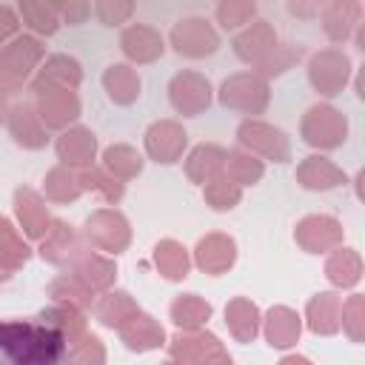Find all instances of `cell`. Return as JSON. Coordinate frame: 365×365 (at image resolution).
Returning a JSON list of instances; mask_svg holds the SVG:
<instances>
[{
  "label": "cell",
  "mask_w": 365,
  "mask_h": 365,
  "mask_svg": "<svg viewBox=\"0 0 365 365\" xmlns=\"http://www.w3.org/2000/svg\"><path fill=\"white\" fill-rule=\"evenodd\" d=\"M217 17L225 29H234V26H242L254 17V6L251 3H222L217 9Z\"/></svg>",
  "instance_id": "44dd1931"
},
{
  "label": "cell",
  "mask_w": 365,
  "mask_h": 365,
  "mask_svg": "<svg viewBox=\"0 0 365 365\" xmlns=\"http://www.w3.org/2000/svg\"><path fill=\"white\" fill-rule=\"evenodd\" d=\"M3 365H57L63 336L37 325H0Z\"/></svg>",
  "instance_id": "6da1fadb"
},
{
  "label": "cell",
  "mask_w": 365,
  "mask_h": 365,
  "mask_svg": "<svg viewBox=\"0 0 365 365\" xmlns=\"http://www.w3.org/2000/svg\"><path fill=\"white\" fill-rule=\"evenodd\" d=\"M14 29H17V17H14V11H11L9 6H0V43H3Z\"/></svg>",
  "instance_id": "603a6c76"
},
{
  "label": "cell",
  "mask_w": 365,
  "mask_h": 365,
  "mask_svg": "<svg viewBox=\"0 0 365 365\" xmlns=\"http://www.w3.org/2000/svg\"><path fill=\"white\" fill-rule=\"evenodd\" d=\"M282 365H308V362H305V359H297V356H291V359H285Z\"/></svg>",
  "instance_id": "cb8c5ba5"
},
{
  "label": "cell",
  "mask_w": 365,
  "mask_h": 365,
  "mask_svg": "<svg viewBox=\"0 0 365 365\" xmlns=\"http://www.w3.org/2000/svg\"><path fill=\"white\" fill-rule=\"evenodd\" d=\"M328 271H331V279H334V282L351 285V282H356V277H359V257L351 254V251H342V254H336V257L331 259Z\"/></svg>",
  "instance_id": "d6986e66"
},
{
  "label": "cell",
  "mask_w": 365,
  "mask_h": 365,
  "mask_svg": "<svg viewBox=\"0 0 365 365\" xmlns=\"http://www.w3.org/2000/svg\"><path fill=\"white\" fill-rule=\"evenodd\" d=\"M228 319H231V328H234V334L240 336V339H248V336H254V328H257V311H254V305H248V302H242V299H237L231 308H228Z\"/></svg>",
  "instance_id": "e0dca14e"
},
{
  "label": "cell",
  "mask_w": 365,
  "mask_h": 365,
  "mask_svg": "<svg viewBox=\"0 0 365 365\" xmlns=\"http://www.w3.org/2000/svg\"><path fill=\"white\" fill-rule=\"evenodd\" d=\"M60 154L71 163H86L94 154V137L88 131H71L60 140Z\"/></svg>",
  "instance_id": "9a60e30c"
},
{
  "label": "cell",
  "mask_w": 365,
  "mask_h": 365,
  "mask_svg": "<svg viewBox=\"0 0 365 365\" xmlns=\"http://www.w3.org/2000/svg\"><path fill=\"white\" fill-rule=\"evenodd\" d=\"M274 34L271 29L265 26V20H259L254 29H248L242 37H237V54L245 57V60H259L262 54L274 51Z\"/></svg>",
  "instance_id": "ba28073f"
},
{
  "label": "cell",
  "mask_w": 365,
  "mask_h": 365,
  "mask_svg": "<svg viewBox=\"0 0 365 365\" xmlns=\"http://www.w3.org/2000/svg\"><path fill=\"white\" fill-rule=\"evenodd\" d=\"M336 299L331 294H319L314 302H311V328L314 331H322V334H331L336 331Z\"/></svg>",
  "instance_id": "2e32d148"
},
{
  "label": "cell",
  "mask_w": 365,
  "mask_h": 365,
  "mask_svg": "<svg viewBox=\"0 0 365 365\" xmlns=\"http://www.w3.org/2000/svg\"><path fill=\"white\" fill-rule=\"evenodd\" d=\"M20 11H23V20L31 26V29H37V31H46V34H51L54 29H57V6H46V3H31V0H26L23 6H20Z\"/></svg>",
  "instance_id": "4fadbf2b"
},
{
  "label": "cell",
  "mask_w": 365,
  "mask_h": 365,
  "mask_svg": "<svg viewBox=\"0 0 365 365\" xmlns=\"http://www.w3.org/2000/svg\"><path fill=\"white\" fill-rule=\"evenodd\" d=\"M157 262H160V268L165 271V277H171V279L185 277V254H182L180 245L163 242V245L157 248Z\"/></svg>",
  "instance_id": "ac0fdd59"
},
{
  "label": "cell",
  "mask_w": 365,
  "mask_h": 365,
  "mask_svg": "<svg viewBox=\"0 0 365 365\" xmlns=\"http://www.w3.org/2000/svg\"><path fill=\"white\" fill-rule=\"evenodd\" d=\"M106 86L117 103H131L140 94V80L131 74L128 66H111L106 74Z\"/></svg>",
  "instance_id": "30bf717a"
},
{
  "label": "cell",
  "mask_w": 365,
  "mask_h": 365,
  "mask_svg": "<svg viewBox=\"0 0 365 365\" xmlns=\"http://www.w3.org/2000/svg\"><path fill=\"white\" fill-rule=\"evenodd\" d=\"M359 11H362L359 3H331L325 9V29H328V34L334 40H342L351 31V26L356 23Z\"/></svg>",
  "instance_id": "9c48e42d"
},
{
  "label": "cell",
  "mask_w": 365,
  "mask_h": 365,
  "mask_svg": "<svg viewBox=\"0 0 365 365\" xmlns=\"http://www.w3.org/2000/svg\"><path fill=\"white\" fill-rule=\"evenodd\" d=\"M297 334H299V322H297V317L291 314V311H285V308H277V311H271V322H268V339H271V345H291L294 339H297Z\"/></svg>",
  "instance_id": "7c38bea8"
},
{
  "label": "cell",
  "mask_w": 365,
  "mask_h": 365,
  "mask_svg": "<svg viewBox=\"0 0 365 365\" xmlns=\"http://www.w3.org/2000/svg\"><path fill=\"white\" fill-rule=\"evenodd\" d=\"M174 46L180 54H188V57H202V54H211L217 48V34L211 31V26L200 17H188V20H180L174 34H171Z\"/></svg>",
  "instance_id": "7a4b0ae2"
},
{
  "label": "cell",
  "mask_w": 365,
  "mask_h": 365,
  "mask_svg": "<svg viewBox=\"0 0 365 365\" xmlns=\"http://www.w3.org/2000/svg\"><path fill=\"white\" fill-rule=\"evenodd\" d=\"M94 11L100 14V20H103V23L114 26V23L125 20V17L134 11V6H131V3H97V6H94Z\"/></svg>",
  "instance_id": "7402d4cb"
},
{
  "label": "cell",
  "mask_w": 365,
  "mask_h": 365,
  "mask_svg": "<svg viewBox=\"0 0 365 365\" xmlns=\"http://www.w3.org/2000/svg\"><path fill=\"white\" fill-rule=\"evenodd\" d=\"M123 51L137 63H151L163 54V40L148 26H131L123 34Z\"/></svg>",
  "instance_id": "8992f818"
},
{
  "label": "cell",
  "mask_w": 365,
  "mask_h": 365,
  "mask_svg": "<svg viewBox=\"0 0 365 365\" xmlns=\"http://www.w3.org/2000/svg\"><path fill=\"white\" fill-rule=\"evenodd\" d=\"M234 259V245L231 240L222 237H208L200 242V265L208 271H222L225 265H231Z\"/></svg>",
  "instance_id": "8fae6325"
},
{
  "label": "cell",
  "mask_w": 365,
  "mask_h": 365,
  "mask_svg": "<svg viewBox=\"0 0 365 365\" xmlns=\"http://www.w3.org/2000/svg\"><path fill=\"white\" fill-rule=\"evenodd\" d=\"M302 180H305L308 188H331V185L339 182V171H336L331 163L311 157V160L305 163V168H302Z\"/></svg>",
  "instance_id": "5bb4252c"
},
{
  "label": "cell",
  "mask_w": 365,
  "mask_h": 365,
  "mask_svg": "<svg viewBox=\"0 0 365 365\" xmlns=\"http://www.w3.org/2000/svg\"><path fill=\"white\" fill-rule=\"evenodd\" d=\"M182 145H185V134L174 123H160L148 131V151L163 163H174Z\"/></svg>",
  "instance_id": "52a82bcc"
},
{
  "label": "cell",
  "mask_w": 365,
  "mask_h": 365,
  "mask_svg": "<svg viewBox=\"0 0 365 365\" xmlns=\"http://www.w3.org/2000/svg\"><path fill=\"white\" fill-rule=\"evenodd\" d=\"M171 100H174V106L180 111L194 114V111H200V108L208 106V83L202 77L191 74V71L188 74H180L171 83Z\"/></svg>",
  "instance_id": "5b68a950"
},
{
  "label": "cell",
  "mask_w": 365,
  "mask_h": 365,
  "mask_svg": "<svg viewBox=\"0 0 365 365\" xmlns=\"http://www.w3.org/2000/svg\"><path fill=\"white\" fill-rule=\"evenodd\" d=\"M305 140L319 145H336L345 140V117L334 108H311L305 120Z\"/></svg>",
  "instance_id": "3957f363"
},
{
  "label": "cell",
  "mask_w": 365,
  "mask_h": 365,
  "mask_svg": "<svg viewBox=\"0 0 365 365\" xmlns=\"http://www.w3.org/2000/svg\"><path fill=\"white\" fill-rule=\"evenodd\" d=\"M348 74V57L339 51H322L311 63V80L322 94H336V88L345 83Z\"/></svg>",
  "instance_id": "277c9868"
},
{
  "label": "cell",
  "mask_w": 365,
  "mask_h": 365,
  "mask_svg": "<svg viewBox=\"0 0 365 365\" xmlns=\"http://www.w3.org/2000/svg\"><path fill=\"white\" fill-rule=\"evenodd\" d=\"M208 314H211V308L205 302L194 299V297H185V299L174 302V319L180 325H197V322L208 319Z\"/></svg>",
  "instance_id": "ffe728a7"
}]
</instances>
